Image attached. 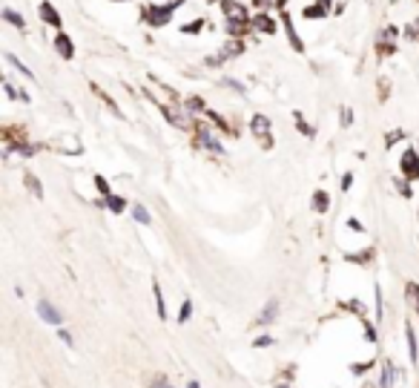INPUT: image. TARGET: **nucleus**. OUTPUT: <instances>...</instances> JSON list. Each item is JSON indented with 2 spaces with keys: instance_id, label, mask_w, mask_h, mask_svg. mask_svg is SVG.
Here are the masks:
<instances>
[{
  "instance_id": "f257e3e1",
  "label": "nucleus",
  "mask_w": 419,
  "mask_h": 388,
  "mask_svg": "<svg viewBox=\"0 0 419 388\" xmlns=\"http://www.w3.org/2000/svg\"><path fill=\"white\" fill-rule=\"evenodd\" d=\"M224 12H227V18H230V23H233V32H244V29H247V15H244V9H241L238 3L224 0Z\"/></svg>"
},
{
  "instance_id": "f03ea898",
  "label": "nucleus",
  "mask_w": 419,
  "mask_h": 388,
  "mask_svg": "<svg viewBox=\"0 0 419 388\" xmlns=\"http://www.w3.org/2000/svg\"><path fill=\"white\" fill-rule=\"evenodd\" d=\"M37 314H40V319L49 325H61L64 322V317H61V311L49 302V299H40V305H37Z\"/></svg>"
},
{
  "instance_id": "7ed1b4c3",
  "label": "nucleus",
  "mask_w": 419,
  "mask_h": 388,
  "mask_svg": "<svg viewBox=\"0 0 419 388\" xmlns=\"http://www.w3.org/2000/svg\"><path fill=\"white\" fill-rule=\"evenodd\" d=\"M250 127H253V132L261 138V144H264V147H270V121H267L264 115H253Z\"/></svg>"
},
{
  "instance_id": "20e7f679",
  "label": "nucleus",
  "mask_w": 419,
  "mask_h": 388,
  "mask_svg": "<svg viewBox=\"0 0 419 388\" xmlns=\"http://www.w3.org/2000/svg\"><path fill=\"white\" fill-rule=\"evenodd\" d=\"M402 170H405V176H408V178H417V176H419V153L408 150V153H405V159H402Z\"/></svg>"
},
{
  "instance_id": "39448f33",
  "label": "nucleus",
  "mask_w": 419,
  "mask_h": 388,
  "mask_svg": "<svg viewBox=\"0 0 419 388\" xmlns=\"http://www.w3.org/2000/svg\"><path fill=\"white\" fill-rule=\"evenodd\" d=\"M276 314H279V302H276V299H270V302H267V308L261 311V317H258L256 325H270L273 319H276Z\"/></svg>"
},
{
  "instance_id": "423d86ee",
  "label": "nucleus",
  "mask_w": 419,
  "mask_h": 388,
  "mask_svg": "<svg viewBox=\"0 0 419 388\" xmlns=\"http://www.w3.org/2000/svg\"><path fill=\"white\" fill-rule=\"evenodd\" d=\"M40 18H43V20H49V26H61V15H58L49 3H43V6H40Z\"/></svg>"
},
{
  "instance_id": "0eeeda50",
  "label": "nucleus",
  "mask_w": 419,
  "mask_h": 388,
  "mask_svg": "<svg viewBox=\"0 0 419 388\" xmlns=\"http://www.w3.org/2000/svg\"><path fill=\"white\" fill-rule=\"evenodd\" d=\"M55 46H58V52H61L64 58H72V55H75V49H72V40H69L66 35H58V40H55Z\"/></svg>"
},
{
  "instance_id": "6e6552de",
  "label": "nucleus",
  "mask_w": 419,
  "mask_h": 388,
  "mask_svg": "<svg viewBox=\"0 0 419 388\" xmlns=\"http://www.w3.org/2000/svg\"><path fill=\"white\" fill-rule=\"evenodd\" d=\"M330 207V195L324 193V190H319V193L313 195V210H319V213H324Z\"/></svg>"
},
{
  "instance_id": "1a4fd4ad",
  "label": "nucleus",
  "mask_w": 419,
  "mask_h": 388,
  "mask_svg": "<svg viewBox=\"0 0 419 388\" xmlns=\"http://www.w3.org/2000/svg\"><path fill=\"white\" fill-rule=\"evenodd\" d=\"M26 187H29V190H32V195H37V198L43 195V190H40V181L34 178L32 173H26Z\"/></svg>"
},
{
  "instance_id": "9d476101",
  "label": "nucleus",
  "mask_w": 419,
  "mask_h": 388,
  "mask_svg": "<svg viewBox=\"0 0 419 388\" xmlns=\"http://www.w3.org/2000/svg\"><path fill=\"white\" fill-rule=\"evenodd\" d=\"M390 383H393V365L385 362L382 365V388H390Z\"/></svg>"
},
{
  "instance_id": "9b49d317",
  "label": "nucleus",
  "mask_w": 419,
  "mask_h": 388,
  "mask_svg": "<svg viewBox=\"0 0 419 388\" xmlns=\"http://www.w3.org/2000/svg\"><path fill=\"white\" fill-rule=\"evenodd\" d=\"M3 18H6V20H9L12 26H17V29L23 26V18H20L17 12H12V9H3Z\"/></svg>"
},
{
  "instance_id": "f8f14e48",
  "label": "nucleus",
  "mask_w": 419,
  "mask_h": 388,
  "mask_svg": "<svg viewBox=\"0 0 419 388\" xmlns=\"http://www.w3.org/2000/svg\"><path fill=\"white\" fill-rule=\"evenodd\" d=\"M132 216H135V222H141V225H150V213H147L141 204H135V207H132Z\"/></svg>"
},
{
  "instance_id": "ddd939ff",
  "label": "nucleus",
  "mask_w": 419,
  "mask_h": 388,
  "mask_svg": "<svg viewBox=\"0 0 419 388\" xmlns=\"http://www.w3.org/2000/svg\"><path fill=\"white\" fill-rule=\"evenodd\" d=\"M256 26L261 29V32H276V23H273V20H270L267 15H261V18H258V20H256Z\"/></svg>"
},
{
  "instance_id": "4468645a",
  "label": "nucleus",
  "mask_w": 419,
  "mask_h": 388,
  "mask_svg": "<svg viewBox=\"0 0 419 388\" xmlns=\"http://www.w3.org/2000/svg\"><path fill=\"white\" fill-rule=\"evenodd\" d=\"M190 314H193V302L187 299V302L181 305V311H178V322H187V319H190Z\"/></svg>"
},
{
  "instance_id": "2eb2a0df",
  "label": "nucleus",
  "mask_w": 419,
  "mask_h": 388,
  "mask_svg": "<svg viewBox=\"0 0 419 388\" xmlns=\"http://www.w3.org/2000/svg\"><path fill=\"white\" fill-rule=\"evenodd\" d=\"M106 204H109V210H115V213H121V210H124V198H118V195H109V198H106Z\"/></svg>"
},
{
  "instance_id": "dca6fc26",
  "label": "nucleus",
  "mask_w": 419,
  "mask_h": 388,
  "mask_svg": "<svg viewBox=\"0 0 419 388\" xmlns=\"http://www.w3.org/2000/svg\"><path fill=\"white\" fill-rule=\"evenodd\" d=\"M6 61H9V64H12V66H17V69H20V72H23V75H26V78H32V72H29V69H26V66L20 64V61H17V58H15V55H6Z\"/></svg>"
},
{
  "instance_id": "f3484780",
  "label": "nucleus",
  "mask_w": 419,
  "mask_h": 388,
  "mask_svg": "<svg viewBox=\"0 0 419 388\" xmlns=\"http://www.w3.org/2000/svg\"><path fill=\"white\" fill-rule=\"evenodd\" d=\"M408 342H411V359H417V336L411 328H408Z\"/></svg>"
},
{
  "instance_id": "a211bd4d",
  "label": "nucleus",
  "mask_w": 419,
  "mask_h": 388,
  "mask_svg": "<svg viewBox=\"0 0 419 388\" xmlns=\"http://www.w3.org/2000/svg\"><path fill=\"white\" fill-rule=\"evenodd\" d=\"M253 345H256V348H267V345H273V336H258Z\"/></svg>"
},
{
  "instance_id": "6ab92c4d",
  "label": "nucleus",
  "mask_w": 419,
  "mask_h": 388,
  "mask_svg": "<svg viewBox=\"0 0 419 388\" xmlns=\"http://www.w3.org/2000/svg\"><path fill=\"white\" fill-rule=\"evenodd\" d=\"M152 388H172V386H169V383H167V380H164V377H158V380H155V383H152Z\"/></svg>"
},
{
  "instance_id": "aec40b11",
  "label": "nucleus",
  "mask_w": 419,
  "mask_h": 388,
  "mask_svg": "<svg viewBox=\"0 0 419 388\" xmlns=\"http://www.w3.org/2000/svg\"><path fill=\"white\" fill-rule=\"evenodd\" d=\"M258 6H282V0H256Z\"/></svg>"
},
{
  "instance_id": "412c9836",
  "label": "nucleus",
  "mask_w": 419,
  "mask_h": 388,
  "mask_svg": "<svg viewBox=\"0 0 419 388\" xmlns=\"http://www.w3.org/2000/svg\"><path fill=\"white\" fill-rule=\"evenodd\" d=\"M95 184H98V190H103V193H106V190H109V184H106V181H103V178H101V176H98V178H95Z\"/></svg>"
},
{
  "instance_id": "4be33fe9",
  "label": "nucleus",
  "mask_w": 419,
  "mask_h": 388,
  "mask_svg": "<svg viewBox=\"0 0 419 388\" xmlns=\"http://www.w3.org/2000/svg\"><path fill=\"white\" fill-rule=\"evenodd\" d=\"M408 293H411V296H417L414 302H417V308H419V288H417V285H411V288H408Z\"/></svg>"
},
{
  "instance_id": "5701e85b",
  "label": "nucleus",
  "mask_w": 419,
  "mask_h": 388,
  "mask_svg": "<svg viewBox=\"0 0 419 388\" xmlns=\"http://www.w3.org/2000/svg\"><path fill=\"white\" fill-rule=\"evenodd\" d=\"M351 121H353V118H351V109H345V112H342V124H345V127H348V124H351Z\"/></svg>"
},
{
  "instance_id": "b1692460",
  "label": "nucleus",
  "mask_w": 419,
  "mask_h": 388,
  "mask_svg": "<svg viewBox=\"0 0 419 388\" xmlns=\"http://www.w3.org/2000/svg\"><path fill=\"white\" fill-rule=\"evenodd\" d=\"M396 141H399V132H387V147L396 144Z\"/></svg>"
},
{
  "instance_id": "393cba45",
  "label": "nucleus",
  "mask_w": 419,
  "mask_h": 388,
  "mask_svg": "<svg viewBox=\"0 0 419 388\" xmlns=\"http://www.w3.org/2000/svg\"><path fill=\"white\" fill-rule=\"evenodd\" d=\"M61 339H64L66 345H72V334H69V331H61Z\"/></svg>"
},
{
  "instance_id": "a878e982",
  "label": "nucleus",
  "mask_w": 419,
  "mask_h": 388,
  "mask_svg": "<svg viewBox=\"0 0 419 388\" xmlns=\"http://www.w3.org/2000/svg\"><path fill=\"white\" fill-rule=\"evenodd\" d=\"M187 388H201V386H198V383H195V380H193V383H190V386H187Z\"/></svg>"
}]
</instances>
